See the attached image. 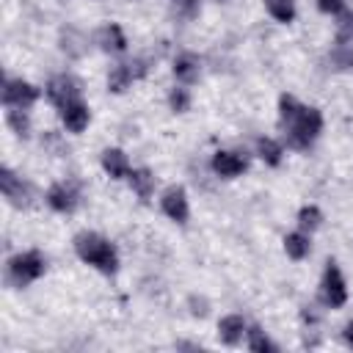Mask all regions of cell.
I'll list each match as a JSON object with an SVG mask.
<instances>
[{
	"instance_id": "6",
	"label": "cell",
	"mask_w": 353,
	"mask_h": 353,
	"mask_svg": "<svg viewBox=\"0 0 353 353\" xmlns=\"http://www.w3.org/2000/svg\"><path fill=\"white\" fill-rule=\"evenodd\" d=\"M0 188H3V196L11 199L14 207H28L30 199H33V188L28 182H22L11 168L0 171Z\"/></svg>"
},
{
	"instance_id": "3",
	"label": "cell",
	"mask_w": 353,
	"mask_h": 353,
	"mask_svg": "<svg viewBox=\"0 0 353 353\" xmlns=\"http://www.w3.org/2000/svg\"><path fill=\"white\" fill-rule=\"evenodd\" d=\"M44 268H47V262H44V256L39 251H25V254H17V256L8 259L6 276H8V284L25 287V284L36 281L44 273Z\"/></svg>"
},
{
	"instance_id": "8",
	"label": "cell",
	"mask_w": 353,
	"mask_h": 353,
	"mask_svg": "<svg viewBox=\"0 0 353 353\" xmlns=\"http://www.w3.org/2000/svg\"><path fill=\"white\" fill-rule=\"evenodd\" d=\"M160 204H163V212H165L171 221H176V223H185V221H188V196H185L182 188H176V185L168 188V190L163 193Z\"/></svg>"
},
{
	"instance_id": "15",
	"label": "cell",
	"mask_w": 353,
	"mask_h": 353,
	"mask_svg": "<svg viewBox=\"0 0 353 353\" xmlns=\"http://www.w3.org/2000/svg\"><path fill=\"white\" fill-rule=\"evenodd\" d=\"M174 77L182 80V83H193L199 77V58L190 55V52L176 55V61H174Z\"/></svg>"
},
{
	"instance_id": "11",
	"label": "cell",
	"mask_w": 353,
	"mask_h": 353,
	"mask_svg": "<svg viewBox=\"0 0 353 353\" xmlns=\"http://www.w3.org/2000/svg\"><path fill=\"white\" fill-rule=\"evenodd\" d=\"M61 119H63V124H66L69 132H83V130L88 127L91 113H88V108L77 99V102H69L66 108H61Z\"/></svg>"
},
{
	"instance_id": "5",
	"label": "cell",
	"mask_w": 353,
	"mask_h": 353,
	"mask_svg": "<svg viewBox=\"0 0 353 353\" xmlns=\"http://www.w3.org/2000/svg\"><path fill=\"white\" fill-rule=\"evenodd\" d=\"M39 99V88L25 80H6L3 83V102L6 108H30Z\"/></svg>"
},
{
	"instance_id": "23",
	"label": "cell",
	"mask_w": 353,
	"mask_h": 353,
	"mask_svg": "<svg viewBox=\"0 0 353 353\" xmlns=\"http://www.w3.org/2000/svg\"><path fill=\"white\" fill-rule=\"evenodd\" d=\"M248 347L251 350H256V353H265V350H276V345L256 328V325H251L248 328Z\"/></svg>"
},
{
	"instance_id": "9",
	"label": "cell",
	"mask_w": 353,
	"mask_h": 353,
	"mask_svg": "<svg viewBox=\"0 0 353 353\" xmlns=\"http://www.w3.org/2000/svg\"><path fill=\"white\" fill-rule=\"evenodd\" d=\"M212 171H215L218 176H223V179H232V176H237V174L245 171V160H243L240 154H234V152H215V157H212Z\"/></svg>"
},
{
	"instance_id": "2",
	"label": "cell",
	"mask_w": 353,
	"mask_h": 353,
	"mask_svg": "<svg viewBox=\"0 0 353 353\" xmlns=\"http://www.w3.org/2000/svg\"><path fill=\"white\" fill-rule=\"evenodd\" d=\"M320 130H323V116H320V110L301 105V110L295 113V119L287 121V141H290V146H295V149H309V143L320 135Z\"/></svg>"
},
{
	"instance_id": "31",
	"label": "cell",
	"mask_w": 353,
	"mask_h": 353,
	"mask_svg": "<svg viewBox=\"0 0 353 353\" xmlns=\"http://www.w3.org/2000/svg\"><path fill=\"white\" fill-rule=\"evenodd\" d=\"M345 339L353 345V323H347V325H345Z\"/></svg>"
},
{
	"instance_id": "32",
	"label": "cell",
	"mask_w": 353,
	"mask_h": 353,
	"mask_svg": "<svg viewBox=\"0 0 353 353\" xmlns=\"http://www.w3.org/2000/svg\"><path fill=\"white\" fill-rule=\"evenodd\" d=\"M218 3H226V0H218Z\"/></svg>"
},
{
	"instance_id": "25",
	"label": "cell",
	"mask_w": 353,
	"mask_h": 353,
	"mask_svg": "<svg viewBox=\"0 0 353 353\" xmlns=\"http://www.w3.org/2000/svg\"><path fill=\"white\" fill-rule=\"evenodd\" d=\"M331 66L334 69H350L353 66V50H347L345 44H339L336 50H331Z\"/></svg>"
},
{
	"instance_id": "26",
	"label": "cell",
	"mask_w": 353,
	"mask_h": 353,
	"mask_svg": "<svg viewBox=\"0 0 353 353\" xmlns=\"http://www.w3.org/2000/svg\"><path fill=\"white\" fill-rule=\"evenodd\" d=\"M168 105H171V110L185 113V110L190 108V94H188V88H174L171 97H168Z\"/></svg>"
},
{
	"instance_id": "24",
	"label": "cell",
	"mask_w": 353,
	"mask_h": 353,
	"mask_svg": "<svg viewBox=\"0 0 353 353\" xmlns=\"http://www.w3.org/2000/svg\"><path fill=\"white\" fill-rule=\"evenodd\" d=\"M320 221H323V215H320L317 207H303V210L298 212V223H301V229L314 232V229L320 226Z\"/></svg>"
},
{
	"instance_id": "22",
	"label": "cell",
	"mask_w": 353,
	"mask_h": 353,
	"mask_svg": "<svg viewBox=\"0 0 353 353\" xmlns=\"http://www.w3.org/2000/svg\"><path fill=\"white\" fill-rule=\"evenodd\" d=\"M336 39H339V44H345V41H353V11H339L336 14Z\"/></svg>"
},
{
	"instance_id": "30",
	"label": "cell",
	"mask_w": 353,
	"mask_h": 353,
	"mask_svg": "<svg viewBox=\"0 0 353 353\" xmlns=\"http://www.w3.org/2000/svg\"><path fill=\"white\" fill-rule=\"evenodd\" d=\"M41 143H44V146H50V149H55L58 154H63V152H66V149L61 146V141H58V135H55V132H47V135L41 138Z\"/></svg>"
},
{
	"instance_id": "14",
	"label": "cell",
	"mask_w": 353,
	"mask_h": 353,
	"mask_svg": "<svg viewBox=\"0 0 353 353\" xmlns=\"http://www.w3.org/2000/svg\"><path fill=\"white\" fill-rule=\"evenodd\" d=\"M243 331H245V323H243L240 314H226V317H221V323H218V336H221V342H226V345H237V342L243 339Z\"/></svg>"
},
{
	"instance_id": "10",
	"label": "cell",
	"mask_w": 353,
	"mask_h": 353,
	"mask_svg": "<svg viewBox=\"0 0 353 353\" xmlns=\"http://www.w3.org/2000/svg\"><path fill=\"white\" fill-rule=\"evenodd\" d=\"M47 204L52 210H58V212H72L77 207V190L72 185H63V182L61 185H52L47 190Z\"/></svg>"
},
{
	"instance_id": "17",
	"label": "cell",
	"mask_w": 353,
	"mask_h": 353,
	"mask_svg": "<svg viewBox=\"0 0 353 353\" xmlns=\"http://www.w3.org/2000/svg\"><path fill=\"white\" fill-rule=\"evenodd\" d=\"M309 237L306 234H301V232H292V234H287L284 237V251H287V256H292V259H303L306 254H309Z\"/></svg>"
},
{
	"instance_id": "16",
	"label": "cell",
	"mask_w": 353,
	"mask_h": 353,
	"mask_svg": "<svg viewBox=\"0 0 353 353\" xmlns=\"http://www.w3.org/2000/svg\"><path fill=\"white\" fill-rule=\"evenodd\" d=\"M130 182H132V190L141 196V199H149L154 193V174L149 168H138V171H130Z\"/></svg>"
},
{
	"instance_id": "19",
	"label": "cell",
	"mask_w": 353,
	"mask_h": 353,
	"mask_svg": "<svg viewBox=\"0 0 353 353\" xmlns=\"http://www.w3.org/2000/svg\"><path fill=\"white\" fill-rule=\"evenodd\" d=\"M256 154L268 163V165H279L281 163V146L273 138H259L256 141Z\"/></svg>"
},
{
	"instance_id": "12",
	"label": "cell",
	"mask_w": 353,
	"mask_h": 353,
	"mask_svg": "<svg viewBox=\"0 0 353 353\" xmlns=\"http://www.w3.org/2000/svg\"><path fill=\"white\" fill-rule=\"evenodd\" d=\"M97 44H99L105 52H121V50L127 47V39H124V33H121L119 25L108 22V25H102V28L97 30Z\"/></svg>"
},
{
	"instance_id": "21",
	"label": "cell",
	"mask_w": 353,
	"mask_h": 353,
	"mask_svg": "<svg viewBox=\"0 0 353 353\" xmlns=\"http://www.w3.org/2000/svg\"><path fill=\"white\" fill-rule=\"evenodd\" d=\"M130 80H132V74H130L127 63H119V66H113L110 74H108V88H110L113 94H119V91H124V88L130 85Z\"/></svg>"
},
{
	"instance_id": "20",
	"label": "cell",
	"mask_w": 353,
	"mask_h": 353,
	"mask_svg": "<svg viewBox=\"0 0 353 353\" xmlns=\"http://www.w3.org/2000/svg\"><path fill=\"white\" fill-rule=\"evenodd\" d=\"M265 8L279 22H292V17H295V3L292 0H265Z\"/></svg>"
},
{
	"instance_id": "13",
	"label": "cell",
	"mask_w": 353,
	"mask_h": 353,
	"mask_svg": "<svg viewBox=\"0 0 353 353\" xmlns=\"http://www.w3.org/2000/svg\"><path fill=\"white\" fill-rule=\"evenodd\" d=\"M102 168H105L113 179L130 176V163H127V154H124L121 149H105V152H102Z\"/></svg>"
},
{
	"instance_id": "28",
	"label": "cell",
	"mask_w": 353,
	"mask_h": 353,
	"mask_svg": "<svg viewBox=\"0 0 353 353\" xmlns=\"http://www.w3.org/2000/svg\"><path fill=\"white\" fill-rule=\"evenodd\" d=\"M185 17H196L199 14V0H171Z\"/></svg>"
},
{
	"instance_id": "4",
	"label": "cell",
	"mask_w": 353,
	"mask_h": 353,
	"mask_svg": "<svg viewBox=\"0 0 353 353\" xmlns=\"http://www.w3.org/2000/svg\"><path fill=\"white\" fill-rule=\"evenodd\" d=\"M47 97L52 105L58 108H66L69 102H77L80 99V83L72 77V74H58L47 83Z\"/></svg>"
},
{
	"instance_id": "18",
	"label": "cell",
	"mask_w": 353,
	"mask_h": 353,
	"mask_svg": "<svg viewBox=\"0 0 353 353\" xmlns=\"http://www.w3.org/2000/svg\"><path fill=\"white\" fill-rule=\"evenodd\" d=\"M6 121H8V127H11L19 138H28V135H30V119H28L25 108H8Z\"/></svg>"
},
{
	"instance_id": "7",
	"label": "cell",
	"mask_w": 353,
	"mask_h": 353,
	"mask_svg": "<svg viewBox=\"0 0 353 353\" xmlns=\"http://www.w3.org/2000/svg\"><path fill=\"white\" fill-rule=\"evenodd\" d=\"M323 301L328 306H342L347 301V290H345V279L336 268V262H328L325 265V273H323Z\"/></svg>"
},
{
	"instance_id": "29",
	"label": "cell",
	"mask_w": 353,
	"mask_h": 353,
	"mask_svg": "<svg viewBox=\"0 0 353 353\" xmlns=\"http://www.w3.org/2000/svg\"><path fill=\"white\" fill-rule=\"evenodd\" d=\"M317 8L325 14H339L345 8V0H317Z\"/></svg>"
},
{
	"instance_id": "27",
	"label": "cell",
	"mask_w": 353,
	"mask_h": 353,
	"mask_svg": "<svg viewBox=\"0 0 353 353\" xmlns=\"http://www.w3.org/2000/svg\"><path fill=\"white\" fill-rule=\"evenodd\" d=\"M301 110V105L295 102V97H290V94H284L281 99H279V113H281V121L287 124L290 119H295V113Z\"/></svg>"
},
{
	"instance_id": "1",
	"label": "cell",
	"mask_w": 353,
	"mask_h": 353,
	"mask_svg": "<svg viewBox=\"0 0 353 353\" xmlns=\"http://www.w3.org/2000/svg\"><path fill=\"white\" fill-rule=\"evenodd\" d=\"M74 251H77V256H80L83 262L94 265V268L102 270V273H113V270L119 268L116 248H113L105 237H99V234H94V232H80V234L74 237Z\"/></svg>"
}]
</instances>
